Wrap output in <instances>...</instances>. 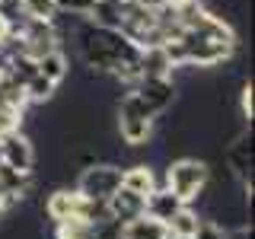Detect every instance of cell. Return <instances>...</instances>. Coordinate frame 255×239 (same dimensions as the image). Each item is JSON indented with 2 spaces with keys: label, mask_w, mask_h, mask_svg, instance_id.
Segmentation results:
<instances>
[{
  "label": "cell",
  "mask_w": 255,
  "mask_h": 239,
  "mask_svg": "<svg viewBox=\"0 0 255 239\" xmlns=\"http://www.w3.org/2000/svg\"><path fill=\"white\" fill-rule=\"evenodd\" d=\"M239 109L252 121V83H243V96H239Z\"/></svg>",
  "instance_id": "d6986e66"
},
{
  "label": "cell",
  "mask_w": 255,
  "mask_h": 239,
  "mask_svg": "<svg viewBox=\"0 0 255 239\" xmlns=\"http://www.w3.org/2000/svg\"><path fill=\"white\" fill-rule=\"evenodd\" d=\"M223 156H227V166L233 169V175L239 179V185H252V134L243 131L227 147Z\"/></svg>",
  "instance_id": "52a82bcc"
},
{
  "label": "cell",
  "mask_w": 255,
  "mask_h": 239,
  "mask_svg": "<svg viewBox=\"0 0 255 239\" xmlns=\"http://www.w3.org/2000/svg\"><path fill=\"white\" fill-rule=\"evenodd\" d=\"M106 204H109L112 220H118V223H125V220H131V217H137V214H143V195H134V191H128L125 185L118 188Z\"/></svg>",
  "instance_id": "8fae6325"
},
{
  "label": "cell",
  "mask_w": 255,
  "mask_h": 239,
  "mask_svg": "<svg viewBox=\"0 0 255 239\" xmlns=\"http://www.w3.org/2000/svg\"><path fill=\"white\" fill-rule=\"evenodd\" d=\"M122 239H169V227L150 214H137L122 223Z\"/></svg>",
  "instance_id": "30bf717a"
},
{
  "label": "cell",
  "mask_w": 255,
  "mask_h": 239,
  "mask_svg": "<svg viewBox=\"0 0 255 239\" xmlns=\"http://www.w3.org/2000/svg\"><path fill=\"white\" fill-rule=\"evenodd\" d=\"M54 3H58V13L64 16H90L96 0H54Z\"/></svg>",
  "instance_id": "ac0fdd59"
},
{
  "label": "cell",
  "mask_w": 255,
  "mask_h": 239,
  "mask_svg": "<svg viewBox=\"0 0 255 239\" xmlns=\"http://www.w3.org/2000/svg\"><path fill=\"white\" fill-rule=\"evenodd\" d=\"M207 179H211L207 163H201V159H195V156H185V159H175V163H169L163 185L188 204V201H195V198L207 188Z\"/></svg>",
  "instance_id": "7a4b0ae2"
},
{
  "label": "cell",
  "mask_w": 255,
  "mask_h": 239,
  "mask_svg": "<svg viewBox=\"0 0 255 239\" xmlns=\"http://www.w3.org/2000/svg\"><path fill=\"white\" fill-rule=\"evenodd\" d=\"M185 207V201H182L179 195H172L169 188H153L147 198H143V214H150V217H156V220H163V223H169L172 220V214L175 211H182Z\"/></svg>",
  "instance_id": "9c48e42d"
},
{
  "label": "cell",
  "mask_w": 255,
  "mask_h": 239,
  "mask_svg": "<svg viewBox=\"0 0 255 239\" xmlns=\"http://www.w3.org/2000/svg\"><path fill=\"white\" fill-rule=\"evenodd\" d=\"M22 13H26L29 19L54 22L58 19V3H54V0H22Z\"/></svg>",
  "instance_id": "e0dca14e"
},
{
  "label": "cell",
  "mask_w": 255,
  "mask_h": 239,
  "mask_svg": "<svg viewBox=\"0 0 255 239\" xmlns=\"http://www.w3.org/2000/svg\"><path fill=\"white\" fill-rule=\"evenodd\" d=\"M38 74L48 77L51 83H61V80L70 74V67H67V54H64L61 48H54V51L42 54V58H38Z\"/></svg>",
  "instance_id": "4fadbf2b"
},
{
  "label": "cell",
  "mask_w": 255,
  "mask_h": 239,
  "mask_svg": "<svg viewBox=\"0 0 255 239\" xmlns=\"http://www.w3.org/2000/svg\"><path fill=\"white\" fill-rule=\"evenodd\" d=\"M118 188H122V169L112 163L86 166L80 172V182H77V191L83 198H93V201H109Z\"/></svg>",
  "instance_id": "277c9868"
},
{
  "label": "cell",
  "mask_w": 255,
  "mask_h": 239,
  "mask_svg": "<svg viewBox=\"0 0 255 239\" xmlns=\"http://www.w3.org/2000/svg\"><path fill=\"white\" fill-rule=\"evenodd\" d=\"M227 239H252V227H239L233 233H227Z\"/></svg>",
  "instance_id": "ffe728a7"
},
{
  "label": "cell",
  "mask_w": 255,
  "mask_h": 239,
  "mask_svg": "<svg viewBox=\"0 0 255 239\" xmlns=\"http://www.w3.org/2000/svg\"><path fill=\"white\" fill-rule=\"evenodd\" d=\"M198 223H201V217H198L195 211H188V207H182V211L172 214V220L166 223V227H169V236H195Z\"/></svg>",
  "instance_id": "5bb4252c"
},
{
  "label": "cell",
  "mask_w": 255,
  "mask_h": 239,
  "mask_svg": "<svg viewBox=\"0 0 255 239\" xmlns=\"http://www.w3.org/2000/svg\"><path fill=\"white\" fill-rule=\"evenodd\" d=\"M22 90H26V99L29 102H48L54 96V90H58V83H51L48 77L35 74V77H29L26 83H22Z\"/></svg>",
  "instance_id": "9a60e30c"
},
{
  "label": "cell",
  "mask_w": 255,
  "mask_h": 239,
  "mask_svg": "<svg viewBox=\"0 0 255 239\" xmlns=\"http://www.w3.org/2000/svg\"><path fill=\"white\" fill-rule=\"evenodd\" d=\"M6 67H10V58H6V51H3V48H0V77L6 74Z\"/></svg>",
  "instance_id": "44dd1931"
},
{
  "label": "cell",
  "mask_w": 255,
  "mask_h": 239,
  "mask_svg": "<svg viewBox=\"0 0 255 239\" xmlns=\"http://www.w3.org/2000/svg\"><path fill=\"white\" fill-rule=\"evenodd\" d=\"M131 90L140 96L143 106L153 112V115L166 112L175 102V83H172V77H140Z\"/></svg>",
  "instance_id": "8992f818"
},
{
  "label": "cell",
  "mask_w": 255,
  "mask_h": 239,
  "mask_svg": "<svg viewBox=\"0 0 255 239\" xmlns=\"http://www.w3.org/2000/svg\"><path fill=\"white\" fill-rule=\"evenodd\" d=\"M80 211H83V195H80L77 188H58V191H54V195L45 201V214H48L54 223L70 220V217H80Z\"/></svg>",
  "instance_id": "ba28073f"
},
{
  "label": "cell",
  "mask_w": 255,
  "mask_h": 239,
  "mask_svg": "<svg viewBox=\"0 0 255 239\" xmlns=\"http://www.w3.org/2000/svg\"><path fill=\"white\" fill-rule=\"evenodd\" d=\"M0 163H6L10 169H19V172H32L35 150H32V140L19 131V127L0 134Z\"/></svg>",
  "instance_id": "5b68a950"
},
{
  "label": "cell",
  "mask_w": 255,
  "mask_h": 239,
  "mask_svg": "<svg viewBox=\"0 0 255 239\" xmlns=\"http://www.w3.org/2000/svg\"><path fill=\"white\" fill-rule=\"evenodd\" d=\"M58 239H93V223L83 217H70L58 223Z\"/></svg>",
  "instance_id": "2e32d148"
},
{
  "label": "cell",
  "mask_w": 255,
  "mask_h": 239,
  "mask_svg": "<svg viewBox=\"0 0 255 239\" xmlns=\"http://www.w3.org/2000/svg\"><path fill=\"white\" fill-rule=\"evenodd\" d=\"M77 48L83 54L86 67L96 74H112L122 83H137L140 77V48L125 35L122 29L96 26V22H83L77 32Z\"/></svg>",
  "instance_id": "6da1fadb"
},
{
  "label": "cell",
  "mask_w": 255,
  "mask_h": 239,
  "mask_svg": "<svg viewBox=\"0 0 255 239\" xmlns=\"http://www.w3.org/2000/svg\"><path fill=\"white\" fill-rule=\"evenodd\" d=\"M3 214H6V207H3V195H0V220H3Z\"/></svg>",
  "instance_id": "7402d4cb"
},
{
  "label": "cell",
  "mask_w": 255,
  "mask_h": 239,
  "mask_svg": "<svg viewBox=\"0 0 255 239\" xmlns=\"http://www.w3.org/2000/svg\"><path fill=\"white\" fill-rule=\"evenodd\" d=\"M122 185L128 191H134V195L147 198L150 191L156 188V175H153V169H150L147 163H137V166H131V169H122Z\"/></svg>",
  "instance_id": "7c38bea8"
},
{
  "label": "cell",
  "mask_w": 255,
  "mask_h": 239,
  "mask_svg": "<svg viewBox=\"0 0 255 239\" xmlns=\"http://www.w3.org/2000/svg\"><path fill=\"white\" fill-rule=\"evenodd\" d=\"M153 112L143 106V99L137 93H128L118 106V131H122V140L128 147H140V143L150 140V131H153Z\"/></svg>",
  "instance_id": "3957f363"
}]
</instances>
